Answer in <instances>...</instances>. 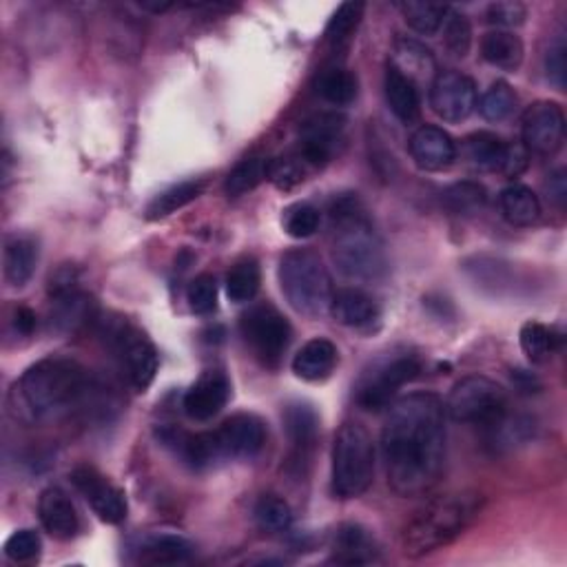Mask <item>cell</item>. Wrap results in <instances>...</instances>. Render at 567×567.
Listing matches in <instances>:
<instances>
[{
    "instance_id": "cell-35",
    "label": "cell",
    "mask_w": 567,
    "mask_h": 567,
    "mask_svg": "<svg viewBox=\"0 0 567 567\" xmlns=\"http://www.w3.org/2000/svg\"><path fill=\"white\" fill-rule=\"evenodd\" d=\"M397 10L402 12L406 25L413 27L415 32L424 34V36L437 34L443 27V23L450 14L448 5L424 3V0H408V3H397Z\"/></svg>"
},
{
    "instance_id": "cell-48",
    "label": "cell",
    "mask_w": 567,
    "mask_h": 567,
    "mask_svg": "<svg viewBox=\"0 0 567 567\" xmlns=\"http://www.w3.org/2000/svg\"><path fill=\"white\" fill-rule=\"evenodd\" d=\"M528 10L519 0H499V3H493L486 12V21L504 32H508L510 27H519L525 23Z\"/></svg>"
},
{
    "instance_id": "cell-46",
    "label": "cell",
    "mask_w": 567,
    "mask_h": 567,
    "mask_svg": "<svg viewBox=\"0 0 567 567\" xmlns=\"http://www.w3.org/2000/svg\"><path fill=\"white\" fill-rule=\"evenodd\" d=\"M322 213L313 205H298L289 209L287 220H284V229L296 240H306L320 231Z\"/></svg>"
},
{
    "instance_id": "cell-20",
    "label": "cell",
    "mask_w": 567,
    "mask_h": 567,
    "mask_svg": "<svg viewBox=\"0 0 567 567\" xmlns=\"http://www.w3.org/2000/svg\"><path fill=\"white\" fill-rule=\"evenodd\" d=\"M162 441L182 456L184 463H188L196 470H205L216 465L218 461L224 459V452L220 448L218 435L213 432H202V435H188L180 430H164Z\"/></svg>"
},
{
    "instance_id": "cell-9",
    "label": "cell",
    "mask_w": 567,
    "mask_h": 567,
    "mask_svg": "<svg viewBox=\"0 0 567 567\" xmlns=\"http://www.w3.org/2000/svg\"><path fill=\"white\" fill-rule=\"evenodd\" d=\"M240 331L244 342L251 346L253 355L266 368H277L284 352L289 350L293 339V328L270 304H257L242 315Z\"/></svg>"
},
{
    "instance_id": "cell-25",
    "label": "cell",
    "mask_w": 567,
    "mask_h": 567,
    "mask_svg": "<svg viewBox=\"0 0 567 567\" xmlns=\"http://www.w3.org/2000/svg\"><path fill=\"white\" fill-rule=\"evenodd\" d=\"M377 552L380 549H377L372 534L357 523H346L335 534V543H333L335 563L366 565L377 560Z\"/></svg>"
},
{
    "instance_id": "cell-2",
    "label": "cell",
    "mask_w": 567,
    "mask_h": 567,
    "mask_svg": "<svg viewBox=\"0 0 567 567\" xmlns=\"http://www.w3.org/2000/svg\"><path fill=\"white\" fill-rule=\"evenodd\" d=\"M89 393L86 370L69 357H47L30 366L10 393L12 415L43 424L67 415Z\"/></svg>"
},
{
    "instance_id": "cell-19",
    "label": "cell",
    "mask_w": 567,
    "mask_h": 567,
    "mask_svg": "<svg viewBox=\"0 0 567 567\" xmlns=\"http://www.w3.org/2000/svg\"><path fill=\"white\" fill-rule=\"evenodd\" d=\"M38 517L45 532L58 541H71L80 532V519L73 501L60 488L43 490L38 499Z\"/></svg>"
},
{
    "instance_id": "cell-21",
    "label": "cell",
    "mask_w": 567,
    "mask_h": 567,
    "mask_svg": "<svg viewBox=\"0 0 567 567\" xmlns=\"http://www.w3.org/2000/svg\"><path fill=\"white\" fill-rule=\"evenodd\" d=\"M93 317H96V302H93V298L86 296L82 289L51 300L49 326L56 333H78Z\"/></svg>"
},
{
    "instance_id": "cell-51",
    "label": "cell",
    "mask_w": 567,
    "mask_h": 567,
    "mask_svg": "<svg viewBox=\"0 0 567 567\" xmlns=\"http://www.w3.org/2000/svg\"><path fill=\"white\" fill-rule=\"evenodd\" d=\"M530 164V153L523 144H508L506 149V160L499 173H504L506 177H519Z\"/></svg>"
},
{
    "instance_id": "cell-53",
    "label": "cell",
    "mask_w": 567,
    "mask_h": 567,
    "mask_svg": "<svg viewBox=\"0 0 567 567\" xmlns=\"http://www.w3.org/2000/svg\"><path fill=\"white\" fill-rule=\"evenodd\" d=\"M14 326H16V331L21 335H32L36 331V326H38L36 313L32 309H27V306H21L16 311V317H14Z\"/></svg>"
},
{
    "instance_id": "cell-38",
    "label": "cell",
    "mask_w": 567,
    "mask_h": 567,
    "mask_svg": "<svg viewBox=\"0 0 567 567\" xmlns=\"http://www.w3.org/2000/svg\"><path fill=\"white\" fill-rule=\"evenodd\" d=\"M259 284H262V273L257 262L242 259L227 275V298L235 304H246L257 296Z\"/></svg>"
},
{
    "instance_id": "cell-12",
    "label": "cell",
    "mask_w": 567,
    "mask_h": 567,
    "mask_svg": "<svg viewBox=\"0 0 567 567\" xmlns=\"http://www.w3.org/2000/svg\"><path fill=\"white\" fill-rule=\"evenodd\" d=\"M430 107L443 123H463L477 107L475 80L459 71H443L430 82Z\"/></svg>"
},
{
    "instance_id": "cell-13",
    "label": "cell",
    "mask_w": 567,
    "mask_h": 567,
    "mask_svg": "<svg viewBox=\"0 0 567 567\" xmlns=\"http://www.w3.org/2000/svg\"><path fill=\"white\" fill-rule=\"evenodd\" d=\"M73 486L86 499L93 514L103 523L118 525L127 519V499L125 495L112 486L103 475L93 467H78L71 475Z\"/></svg>"
},
{
    "instance_id": "cell-44",
    "label": "cell",
    "mask_w": 567,
    "mask_h": 567,
    "mask_svg": "<svg viewBox=\"0 0 567 567\" xmlns=\"http://www.w3.org/2000/svg\"><path fill=\"white\" fill-rule=\"evenodd\" d=\"M443 43L448 51L456 58H465L472 47V25L465 14L450 10L443 23Z\"/></svg>"
},
{
    "instance_id": "cell-1",
    "label": "cell",
    "mask_w": 567,
    "mask_h": 567,
    "mask_svg": "<svg viewBox=\"0 0 567 567\" xmlns=\"http://www.w3.org/2000/svg\"><path fill=\"white\" fill-rule=\"evenodd\" d=\"M445 406L432 393H413L391 406L382 430L389 486L404 499L430 493L445 465Z\"/></svg>"
},
{
    "instance_id": "cell-23",
    "label": "cell",
    "mask_w": 567,
    "mask_h": 567,
    "mask_svg": "<svg viewBox=\"0 0 567 567\" xmlns=\"http://www.w3.org/2000/svg\"><path fill=\"white\" fill-rule=\"evenodd\" d=\"M337 359V346L324 337H317L306 342L293 357V372L304 382H324L333 374Z\"/></svg>"
},
{
    "instance_id": "cell-17",
    "label": "cell",
    "mask_w": 567,
    "mask_h": 567,
    "mask_svg": "<svg viewBox=\"0 0 567 567\" xmlns=\"http://www.w3.org/2000/svg\"><path fill=\"white\" fill-rule=\"evenodd\" d=\"M410 158L424 171H445L456 160V144L448 131L426 125L410 138Z\"/></svg>"
},
{
    "instance_id": "cell-41",
    "label": "cell",
    "mask_w": 567,
    "mask_h": 567,
    "mask_svg": "<svg viewBox=\"0 0 567 567\" xmlns=\"http://www.w3.org/2000/svg\"><path fill=\"white\" fill-rule=\"evenodd\" d=\"M255 523L264 530V532H287L293 525V510L291 506L275 497V495H264L253 510Z\"/></svg>"
},
{
    "instance_id": "cell-22",
    "label": "cell",
    "mask_w": 567,
    "mask_h": 567,
    "mask_svg": "<svg viewBox=\"0 0 567 567\" xmlns=\"http://www.w3.org/2000/svg\"><path fill=\"white\" fill-rule=\"evenodd\" d=\"M384 89H386V101L395 118L404 125H415L421 118V96L419 86L406 78L402 71H397L391 62L386 67V78H384Z\"/></svg>"
},
{
    "instance_id": "cell-14",
    "label": "cell",
    "mask_w": 567,
    "mask_h": 567,
    "mask_svg": "<svg viewBox=\"0 0 567 567\" xmlns=\"http://www.w3.org/2000/svg\"><path fill=\"white\" fill-rule=\"evenodd\" d=\"M344 127L346 120L337 114L311 116L300 129V158L313 166L326 164L344 138Z\"/></svg>"
},
{
    "instance_id": "cell-36",
    "label": "cell",
    "mask_w": 567,
    "mask_h": 567,
    "mask_svg": "<svg viewBox=\"0 0 567 567\" xmlns=\"http://www.w3.org/2000/svg\"><path fill=\"white\" fill-rule=\"evenodd\" d=\"M443 205L456 216H477L488 205V192L479 182H456L443 192Z\"/></svg>"
},
{
    "instance_id": "cell-24",
    "label": "cell",
    "mask_w": 567,
    "mask_h": 567,
    "mask_svg": "<svg viewBox=\"0 0 567 567\" xmlns=\"http://www.w3.org/2000/svg\"><path fill=\"white\" fill-rule=\"evenodd\" d=\"M484 432H486V443L493 452H510L534 439L536 421L528 415L504 413L499 419L486 426Z\"/></svg>"
},
{
    "instance_id": "cell-4",
    "label": "cell",
    "mask_w": 567,
    "mask_h": 567,
    "mask_svg": "<svg viewBox=\"0 0 567 567\" xmlns=\"http://www.w3.org/2000/svg\"><path fill=\"white\" fill-rule=\"evenodd\" d=\"M484 497L477 493H452L428 501L402 530V552L408 558L428 556L459 539L479 517Z\"/></svg>"
},
{
    "instance_id": "cell-50",
    "label": "cell",
    "mask_w": 567,
    "mask_h": 567,
    "mask_svg": "<svg viewBox=\"0 0 567 567\" xmlns=\"http://www.w3.org/2000/svg\"><path fill=\"white\" fill-rule=\"evenodd\" d=\"M78 289H80V277H78V270L73 266H62L49 277L51 300L60 298V296H67L71 291H78Z\"/></svg>"
},
{
    "instance_id": "cell-39",
    "label": "cell",
    "mask_w": 567,
    "mask_h": 567,
    "mask_svg": "<svg viewBox=\"0 0 567 567\" xmlns=\"http://www.w3.org/2000/svg\"><path fill=\"white\" fill-rule=\"evenodd\" d=\"M519 342H521L525 357L532 363H545L558 348V335L541 322L523 324L521 333H519Z\"/></svg>"
},
{
    "instance_id": "cell-16",
    "label": "cell",
    "mask_w": 567,
    "mask_h": 567,
    "mask_svg": "<svg viewBox=\"0 0 567 567\" xmlns=\"http://www.w3.org/2000/svg\"><path fill=\"white\" fill-rule=\"evenodd\" d=\"M216 435L224 459H255L266 443V428L255 415H235Z\"/></svg>"
},
{
    "instance_id": "cell-10",
    "label": "cell",
    "mask_w": 567,
    "mask_h": 567,
    "mask_svg": "<svg viewBox=\"0 0 567 567\" xmlns=\"http://www.w3.org/2000/svg\"><path fill=\"white\" fill-rule=\"evenodd\" d=\"M109 337L129 377V384L138 393H144L153 384L160 366L155 346L138 328L129 324H118L114 331H109Z\"/></svg>"
},
{
    "instance_id": "cell-6",
    "label": "cell",
    "mask_w": 567,
    "mask_h": 567,
    "mask_svg": "<svg viewBox=\"0 0 567 567\" xmlns=\"http://www.w3.org/2000/svg\"><path fill=\"white\" fill-rule=\"evenodd\" d=\"M333 493L342 501L359 499L374 479V443L357 421H346L333 445Z\"/></svg>"
},
{
    "instance_id": "cell-8",
    "label": "cell",
    "mask_w": 567,
    "mask_h": 567,
    "mask_svg": "<svg viewBox=\"0 0 567 567\" xmlns=\"http://www.w3.org/2000/svg\"><path fill=\"white\" fill-rule=\"evenodd\" d=\"M421 372V363L415 355H397L393 359L377 361L357 386V404L368 413H382L391 408L395 395L410 384Z\"/></svg>"
},
{
    "instance_id": "cell-15",
    "label": "cell",
    "mask_w": 567,
    "mask_h": 567,
    "mask_svg": "<svg viewBox=\"0 0 567 567\" xmlns=\"http://www.w3.org/2000/svg\"><path fill=\"white\" fill-rule=\"evenodd\" d=\"M231 400V382L220 370H207L200 380L184 393L182 408L188 419L209 421L218 417Z\"/></svg>"
},
{
    "instance_id": "cell-49",
    "label": "cell",
    "mask_w": 567,
    "mask_h": 567,
    "mask_svg": "<svg viewBox=\"0 0 567 567\" xmlns=\"http://www.w3.org/2000/svg\"><path fill=\"white\" fill-rule=\"evenodd\" d=\"M565 54H567V47L563 43V38L554 40L545 54V71H547V78L558 86L563 89L565 86V78H567V60H565Z\"/></svg>"
},
{
    "instance_id": "cell-45",
    "label": "cell",
    "mask_w": 567,
    "mask_h": 567,
    "mask_svg": "<svg viewBox=\"0 0 567 567\" xmlns=\"http://www.w3.org/2000/svg\"><path fill=\"white\" fill-rule=\"evenodd\" d=\"M188 306L196 315H211L218 309V284L213 275H200L192 284H188L186 291Z\"/></svg>"
},
{
    "instance_id": "cell-42",
    "label": "cell",
    "mask_w": 567,
    "mask_h": 567,
    "mask_svg": "<svg viewBox=\"0 0 567 567\" xmlns=\"http://www.w3.org/2000/svg\"><path fill=\"white\" fill-rule=\"evenodd\" d=\"M517 103H519V99H517L514 89H512L508 82L497 80V82L484 93V99H482V103H479V112H482V116H484L486 120H490V123H504V120H508V118L514 114Z\"/></svg>"
},
{
    "instance_id": "cell-27",
    "label": "cell",
    "mask_w": 567,
    "mask_h": 567,
    "mask_svg": "<svg viewBox=\"0 0 567 567\" xmlns=\"http://www.w3.org/2000/svg\"><path fill=\"white\" fill-rule=\"evenodd\" d=\"M284 426H287V435L293 445L296 461H306L311 456V450L317 441L320 419L317 413L306 404H291L284 413Z\"/></svg>"
},
{
    "instance_id": "cell-5",
    "label": "cell",
    "mask_w": 567,
    "mask_h": 567,
    "mask_svg": "<svg viewBox=\"0 0 567 567\" xmlns=\"http://www.w3.org/2000/svg\"><path fill=\"white\" fill-rule=\"evenodd\" d=\"M279 287L284 298L304 317H320L331 309L333 279L317 253L289 251L279 259Z\"/></svg>"
},
{
    "instance_id": "cell-43",
    "label": "cell",
    "mask_w": 567,
    "mask_h": 567,
    "mask_svg": "<svg viewBox=\"0 0 567 567\" xmlns=\"http://www.w3.org/2000/svg\"><path fill=\"white\" fill-rule=\"evenodd\" d=\"M266 164L268 160H262V158H248V160H242L227 177L224 182V192L231 196V198H240L248 192H253V188L266 180Z\"/></svg>"
},
{
    "instance_id": "cell-28",
    "label": "cell",
    "mask_w": 567,
    "mask_h": 567,
    "mask_svg": "<svg viewBox=\"0 0 567 567\" xmlns=\"http://www.w3.org/2000/svg\"><path fill=\"white\" fill-rule=\"evenodd\" d=\"M391 65L402 71L406 78H410L417 86L424 80H435L437 78V65L430 54L421 43L410 40V38H397L393 47V58Z\"/></svg>"
},
{
    "instance_id": "cell-30",
    "label": "cell",
    "mask_w": 567,
    "mask_h": 567,
    "mask_svg": "<svg viewBox=\"0 0 567 567\" xmlns=\"http://www.w3.org/2000/svg\"><path fill=\"white\" fill-rule=\"evenodd\" d=\"M196 547L177 534H158L138 547V560L144 565H177L192 560Z\"/></svg>"
},
{
    "instance_id": "cell-3",
    "label": "cell",
    "mask_w": 567,
    "mask_h": 567,
    "mask_svg": "<svg viewBox=\"0 0 567 567\" xmlns=\"http://www.w3.org/2000/svg\"><path fill=\"white\" fill-rule=\"evenodd\" d=\"M333 262L355 281H380L389 273L386 244L377 233L357 198L344 196L331 207Z\"/></svg>"
},
{
    "instance_id": "cell-37",
    "label": "cell",
    "mask_w": 567,
    "mask_h": 567,
    "mask_svg": "<svg viewBox=\"0 0 567 567\" xmlns=\"http://www.w3.org/2000/svg\"><path fill=\"white\" fill-rule=\"evenodd\" d=\"M363 16V5L361 3H344L335 16L331 19L328 27H326V45L335 51V54H344L348 51L355 32L361 23Z\"/></svg>"
},
{
    "instance_id": "cell-47",
    "label": "cell",
    "mask_w": 567,
    "mask_h": 567,
    "mask_svg": "<svg viewBox=\"0 0 567 567\" xmlns=\"http://www.w3.org/2000/svg\"><path fill=\"white\" fill-rule=\"evenodd\" d=\"M43 541L34 530H19L5 543V556L14 563H34L40 556Z\"/></svg>"
},
{
    "instance_id": "cell-33",
    "label": "cell",
    "mask_w": 567,
    "mask_h": 567,
    "mask_svg": "<svg viewBox=\"0 0 567 567\" xmlns=\"http://www.w3.org/2000/svg\"><path fill=\"white\" fill-rule=\"evenodd\" d=\"M317 93L335 107H348L350 103H355L357 93H359V82L357 76L352 71H348L346 67L333 65L326 67L320 78H317Z\"/></svg>"
},
{
    "instance_id": "cell-11",
    "label": "cell",
    "mask_w": 567,
    "mask_h": 567,
    "mask_svg": "<svg viewBox=\"0 0 567 567\" xmlns=\"http://www.w3.org/2000/svg\"><path fill=\"white\" fill-rule=\"evenodd\" d=\"M521 136L523 147L530 155H554L565 140V114L560 105L552 101H539L534 103L525 114L521 123Z\"/></svg>"
},
{
    "instance_id": "cell-31",
    "label": "cell",
    "mask_w": 567,
    "mask_h": 567,
    "mask_svg": "<svg viewBox=\"0 0 567 567\" xmlns=\"http://www.w3.org/2000/svg\"><path fill=\"white\" fill-rule=\"evenodd\" d=\"M523 54H525L523 40L512 32L495 30L486 34L482 40L484 60L504 71H517L523 62Z\"/></svg>"
},
{
    "instance_id": "cell-52",
    "label": "cell",
    "mask_w": 567,
    "mask_h": 567,
    "mask_svg": "<svg viewBox=\"0 0 567 567\" xmlns=\"http://www.w3.org/2000/svg\"><path fill=\"white\" fill-rule=\"evenodd\" d=\"M545 188H547V198H549L554 205L563 207V205H565V198H567L565 171H563V169H558L556 173H552V175H549V180H547V184H545Z\"/></svg>"
},
{
    "instance_id": "cell-29",
    "label": "cell",
    "mask_w": 567,
    "mask_h": 567,
    "mask_svg": "<svg viewBox=\"0 0 567 567\" xmlns=\"http://www.w3.org/2000/svg\"><path fill=\"white\" fill-rule=\"evenodd\" d=\"M501 213L508 224L525 229L534 227L541 220L539 196L525 184H510L501 192Z\"/></svg>"
},
{
    "instance_id": "cell-40",
    "label": "cell",
    "mask_w": 567,
    "mask_h": 567,
    "mask_svg": "<svg viewBox=\"0 0 567 567\" xmlns=\"http://www.w3.org/2000/svg\"><path fill=\"white\" fill-rule=\"evenodd\" d=\"M266 180L279 192H293L306 180V162L300 155H279L268 160Z\"/></svg>"
},
{
    "instance_id": "cell-34",
    "label": "cell",
    "mask_w": 567,
    "mask_h": 567,
    "mask_svg": "<svg viewBox=\"0 0 567 567\" xmlns=\"http://www.w3.org/2000/svg\"><path fill=\"white\" fill-rule=\"evenodd\" d=\"M202 192H205L202 180H184L180 184H173L166 188V192L153 198V202L147 207V218L149 220L169 218L180 209H184L186 205L196 202L202 196Z\"/></svg>"
},
{
    "instance_id": "cell-26",
    "label": "cell",
    "mask_w": 567,
    "mask_h": 567,
    "mask_svg": "<svg viewBox=\"0 0 567 567\" xmlns=\"http://www.w3.org/2000/svg\"><path fill=\"white\" fill-rule=\"evenodd\" d=\"M38 264V244L27 235H12L5 242L3 270L10 287L21 289L32 279Z\"/></svg>"
},
{
    "instance_id": "cell-18",
    "label": "cell",
    "mask_w": 567,
    "mask_h": 567,
    "mask_svg": "<svg viewBox=\"0 0 567 567\" xmlns=\"http://www.w3.org/2000/svg\"><path fill=\"white\" fill-rule=\"evenodd\" d=\"M328 313L333 320L346 328L366 331L382 320V309L361 289H342L333 293Z\"/></svg>"
},
{
    "instance_id": "cell-32",
    "label": "cell",
    "mask_w": 567,
    "mask_h": 567,
    "mask_svg": "<svg viewBox=\"0 0 567 567\" xmlns=\"http://www.w3.org/2000/svg\"><path fill=\"white\" fill-rule=\"evenodd\" d=\"M508 142L490 131H477L463 140L465 160L482 171H501Z\"/></svg>"
},
{
    "instance_id": "cell-7",
    "label": "cell",
    "mask_w": 567,
    "mask_h": 567,
    "mask_svg": "<svg viewBox=\"0 0 567 567\" xmlns=\"http://www.w3.org/2000/svg\"><path fill=\"white\" fill-rule=\"evenodd\" d=\"M504 413H508L506 391L484 374H472L456 382L445 402V415L452 421L482 428L490 426Z\"/></svg>"
}]
</instances>
